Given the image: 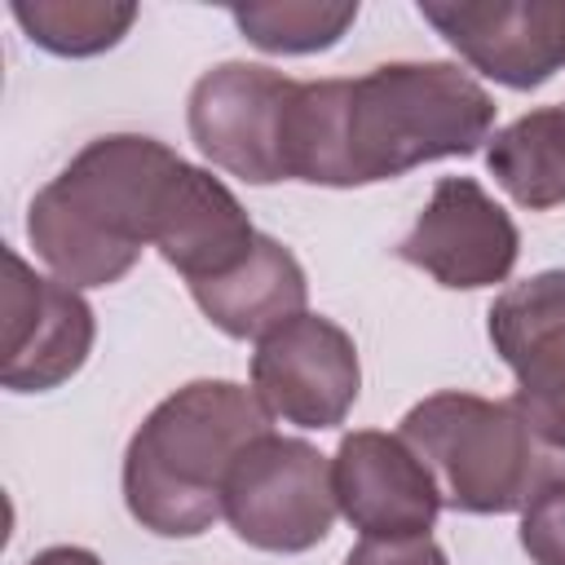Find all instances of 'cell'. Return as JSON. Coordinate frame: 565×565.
I'll use <instances>...</instances> for the list:
<instances>
[{"mask_svg":"<svg viewBox=\"0 0 565 565\" xmlns=\"http://www.w3.org/2000/svg\"><path fill=\"white\" fill-rule=\"evenodd\" d=\"M494 97L455 62H384L353 79L296 84L287 181L375 185L490 141Z\"/></svg>","mask_w":565,"mask_h":565,"instance_id":"1","label":"cell"},{"mask_svg":"<svg viewBox=\"0 0 565 565\" xmlns=\"http://www.w3.org/2000/svg\"><path fill=\"white\" fill-rule=\"evenodd\" d=\"M177 163V150L141 132L88 141L26 207L35 256L75 291L119 282L154 243V216Z\"/></svg>","mask_w":565,"mask_h":565,"instance_id":"2","label":"cell"},{"mask_svg":"<svg viewBox=\"0 0 565 565\" xmlns=\"http://www.w3.org/2000/svg\"><path fill=\"white\" fill-rule=\"evenodd\" d=\"M265 433L269 411L234 380H194L168 393L124 450L132 521L159 539H199L225 516V481Z\"/></svg>","mask_w":565,"mask_h":565,"instance_id":"3","label":"cell"},{"mask_svg":"<svg viewBox=\"0 0 565 565\" xmlns=\"http://www.w3.org/2000/svg\"><path fill=\"white\" fill-rule=\"evenodd\" d=\"M397 437L433 472L441 508L455 512H525L547 486L565 481V450L552 446L512 397L433 393L402 415Z\"/></svg>","mask_w":565,"mask_h":565,"instance_id":"4","label":"cell"},{"mask_svg":"<svg viewBox=\"0 0 565 565\" xmlns=\"http://www.w3.org/2000/svg\"><path fill=\"white\" fill-rule=\"evenodd\" d=\"M335 512L331 463L300 437H256L225 481V521L256 552H309L331 534Z\"/></svg>","mask_w":565,"mask_h":565,"instance_id":"5","label":"cell"},{"mask_svg":"<svg viewBox=\"0 0 565 565\" xmlns=\"http://www.w3.org/2000/svg\"><path fill=\"white\" fill-rule=\"evenodd\" d=\"M300 79L260 62H221L190 88L185 124L203 159L247 185L287 181V115Z\"/></svg>","mask_w":565,"mask_h":565,"instance_id":"6","label":"cell"},{"mask_svg":"<svg viewBox=\"0 0 565 565\" xmlns=\"http://www.w3.org/2000/svg\"><path fill=\"white\" fill-rule=\"evenodd\" d=\"M362 388L358 344L353 335L322 318L300 313L256 340L252 353V393L269 411V419L296 428H335L353 411Z\"/></svg>","mask_w":565,"mask_h":565,"instance_id":"7","label":"cell"},{"mask_svg":"<svg viewBox=\"0 0 565 565\" xmlns=\"http://www.w3.org/2000/svg\"><path fill=\"white\" fill-rule=\"evenodd\" d=\"M397 256L450 291H477L512 274L521 234L472 177H441Z\"/></svg>","mask_w":565,"mask_h":565,"instance_id":"8","label":"cell"},{"mask_svg":"<svg viewBox=\"0 0 565 565\" xmlns=\"http://www.w3.org/2000/svg\"><path fill=\"white\" fill-rule=\"evenodd\" d=\"M4 362L0 384L9 393H49L66 384L93 353V309L88 300L57 282L40 278L18 252H4Z\"/></svg>","mask_w":565,"mask_h":565,"instance_id":"9","label":"cell"},{"mask_svg":"<svg viewBox=\"0 0 565 565\" xmlns=\"http://www.w3.org/2000/svg\"><path fill=\"white\" fill-rule=\"evenodd\" d=\"M424 22L486 79L539 88L565 66V0H419Z\"/></svg>","mask_w":565,"mask_h":565,"instance_id":"10","label":"cell"},{"mask_svg":"<svg viewBox=\"0 0 565 565\" xmlns=\"http://www.w3.org/2000/svg\"><path fill=\"white\" fill-rule=\"evenodd\" d=\"M490 344L512 366L516 411L565 450V269L512 282L490 305Z\"/></svg>","mask_w":565,"mask_h":565,"instance_id":"11","label":"cell"},{"mask_svg":"<svg viewBox=\"0 0 565 565\" xmlns=\"http://www.w3.org/2000/svg\"><path fill=\"white\" fill-rule=\"evenodd\" d=\"M331 486L344 521L362 530V539H411L428 534L441 494L419 455L388 433L362 428L335 446Z\"/></svg>","mask_w":565,"mask_h":565,"instance_id":"12","label":"cell"},{"mask_svg":"<svg viewBox=\"0 0 565 565\" xmlns=\"http://www.w3.org/2000/svg\"><path fill=\"white\" fill-rule=\"evenodd\" d=\"M252 243H256V230L238 194L207 168H194L181 159L177 172L168 177L150 247H159V256L177 274H185V282H207L234 269L252 252Z\"/></svg>","mask_w":565,"mask_h":565,"instance_id":"13","label":"cell"},{"mask_svg":"<svg viewBox=\"0 0 565 565\" xmlns=\"http://www.w3.org/2000/svg\"><path fill=\"white\" fill-rule=\"evenodd\" d=\"M190 296L203 309V318L230 340H265L269 331L305 313L309 282L291 247H282L269 234H256L252 252L234 269L207 282H190Z\"/></svg>","mask_w":565,"mask_h":565,"instance_id":"14","label":"cell"},{"mask_svg":"<svg viewBox=\"0 0 565 565\" xmlns=\"http://www.w3.org/2000/svg\"><path fill=\"white\" fill-rule=\"evenodd\" d=\"M486 168L508 190L512 203L547 212L565 203V106H539L486 146Z\"/></svg>","mask_w":565,"mask_h":565,"instance_id":"15","label":"cell"},{"mask_svg":"<svg viewBox=\"0 0 565 565\" xmlns=\"http://www.w3.org/2000/svg\"><path fill=\"white\" fill-rule=\"evenodd\" d=\"M13 18L31 44L57 57H93L115 49L137 22V4L115 0H13Z\"/></svg>","mask_w":565,"mask_h":565,"instance_id":"16","label":"cell"},{"mask_svg":"<svg viewBox=\"0 0 565 565\" xmlns=\"http://www.w3.org/2000/svg\"><path fill=\"white\" fill-rule=\"evenodd\" d=\"M234 26L247 44L265 53H318L331 49L358 18V4H318V0H274V4H234Z\"/></svg>","mask_w":565,"mask_h":565,"instance_id":"17","label":"cell"},{"mask_svg":"<svg viewBox=\"0 0 565 565\" xmlns=\"http://www.w3.org/2000/svg\"><path fill=\"white\" fill-rule=\"evenodd\" d=\"M521 547L534 565H565V481L547 486L521 512Z\"/></svg>","mask_w":565,"mask_h":565,"instance_id":"18","label":"cell"},{"mask_svg":"<svg viewBox=\"0 0 565 565\" xmlns=\"http://www.w3.org/2000/svg\"><path fill=\"white\" fill-rule=\"evenodd\" d=\"M344 565H450L446 552L433 543V534H411V539H362Z\"/></svg>","mask_w":565,"mask_h":565,"instance_id":"19","label":"cell"},{"mask_svg":"<svg viewBox=\"0 0 565 565\" xmlns=\"http://www.w3.org/2000/svg\"><path fill=\"white\" fill-rule=\"evenodd\" d=\"M26 565H102V556H97V552H88V547H71V543H57V547H44V552H35Z\"/></svg>","mask_w":565,"mask_h":565,"instance_id":"20","label":"cell"}]
</instances>
